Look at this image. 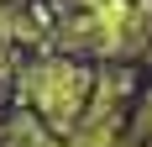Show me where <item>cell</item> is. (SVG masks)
<instances>
[{"label":"cell","mask_w":152,"mask_h":147,"mask_svg":"<svg viewBox=\"0 0 152 147\" xmlns=\"http://www.w3.org/2000/svg\"><path fill=\"white\" fill-rule=\"evenodd\" d=\"M84 89H89V74L74 68V63H42V68L31 74V95L42 100L47 121H79V105H84Z\"/></svg>","instance_id":"cell-1"}]
</instances>
